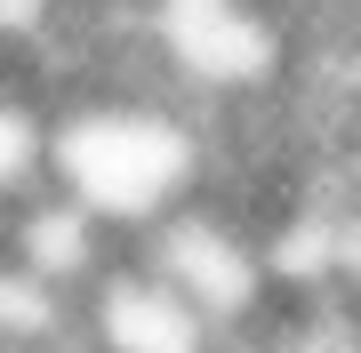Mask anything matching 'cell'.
I'll use <instances>...</instances> for the list:
<instances>
[{
    "instance_id": "obj_4",
    "label": "cell",
    "mask_w": 361,
    "mask_h": 353,
    "mask_svg": "<svg viewBox=\"0 0 361 353\" xmlns=\"http://www.w3.org/2000/svg\"><path fill=\"white\" fill-rule=\"evenodd\" d=\"M121 233H104V225L80 209V201H65L56 185H40V193L16 201V265H25L32 281L65 289V297H89L97 273L121 257Z\"/></svg>"
},
{
    "instance_id": "obj_5",
    "label": "cell",
    "mask_w": 361,
    "mask_h": 353,
    "mask_svg": "<svg viewBox=\"0 0 361 353\" xmlns=\"http://www.w3.org/2000/svg\"><path fill=\"white\" fill-rule=\"evenodd\" d=\"M104 8H153V0H104Z\"/></svg>"
},
{
    "instance_id": "obj_3",
    "label": "cell",
    "mask_w": 361,
    "mask_h": 353,
    "mask_svg": "<svg viewBox=\"0 0 361 353\" xmlns=\"http://www.w3.org/2000/svg\"><path fill=\"white\" fill-rule=\"evenodd\" d=\"M80 329L97 353H225L233 337L209 329V314L185 297L177 281H161L137 249H121L80 297Z\"/></svg>"
},
{
    "instance_id": "obj_2",
    "label": "cell",
    "mask_w": 361,
    "mask_h": 353,
    "mask_svg": "<svg viewBox=\"0 0 361 353\" xmlns=\"http://www.w3.org/2000/svg\"><path fill=\"white\" fill-rule=\"evenodd\" d=\"M137 257L153 265L161 281H177L185 297L209 314L217 337H257V329L281 314V265H273V233L249 209H233L225 193H201L193 209H177L169 225L137 241Z\"/></svg>"
},
{
    "instance_id": "obj_1",
    "label": "cell",
    "mask_w": 361,
    "mask_h": 353,
    "mask_svg": "<svg viewBox=\"0 0 361 353\" xmlns=\"http://www.w3.org/2000/svg\"><path fill=\"white\" fill-rule=\"evenodd\" d=\"M49 185L137 249L153 225H169L217 185V144L201 105L185 97L89 89L49 113Z\"/></svg>"
}]
</instances>
